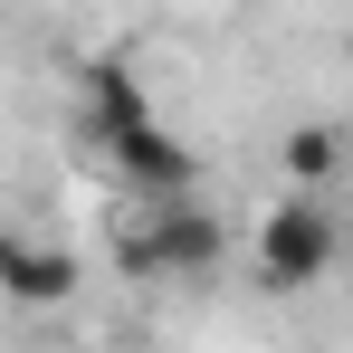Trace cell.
<instances>
[{
    "label": "cell",
    "instance_id": "obj_1",
    "mask_svg": "<svg viewBox=\"0 0 353 353\" xmlns=\"http://www.w3.org/2000/svg\"><path fill=\"white\" fill-rule=\"evenodd\" d=\"M334 258H344V220L325 201H277L268 210V230H258V277L268 287H315Z\"/></svg>",
    "mask_w": 353,
    "mask_h": 353
},
{
    "label": "cell",
    "instance_id": "obj_2",
    "mask_svg": "<svg viewBox=\"0 0 353 353\" xmlns=\"http://www.w3.org/2000/svg\"><path fill=\"white\" fill-rule=\"evenodd\" d=\"M220 220H210V201H163V220L143 230V248H153V277L172 268V277H210L220 268Z\"/></svg>",
    "mask_w": 353,
    "mask_h": 353
},
{
    "label": "cell",
    "instance_id": "obj_3",
    "mask_svg": "<svg viewBox=\"0 0 353 353\" xmlns=\"http://www.w3.org/2000/svg\"><path fill=\"white\" fill-rule=\"evenodd\" d=\"M105 153H115L143 191H163V201H191V181H201V153H181V134H163V124H134V134H115Z\"/></svg>",
    "mask_w": 353,
    "mask_h": 353
},
{
    "label": "cell",
    "instance_id": "obj_4",
    "mask_svg": "<svg viewBox=\"0 0 353 353\" xmlns=\"http://www.w3.org/2000/svg\"><path fill=\"white\" fill-rule=\"evenodd\" d=\"M0 296L10 305H58V296H77V258L67 248H29L19 230H0Z\"/></svg>",
    "mask_w": 353,
    "mask_h": 353
},
{
    "label": "cell",
    "instance_id": "obj_5",
    "mask_svg": "<svg viewBox=\"0 0 353 353\" xmlns=\"http://www.w3.org/2000/svg\"><path fill=\"white\" fill-rule=\"evenodd\" d=\"M134 124H153L143 86H134L124 67H86V134H96V143H115V134H134Z\"/></svg>",
    "mask_w": 353,
    "mask_h": 353
},
{
    "label": "cell",
    "instance_id": "obj_6",
    "mask_svg": "<svg viewBox=\"0 0 353 353\" xmlns=\"http://www.w3.org/2000/svg\"><path fill=\"white\" fill-rule=\"evenodd\" d=\"M334 163H344V134L334 124H296L287 134V172L296 181H334Z\"/></svg>",
    "mask_w": 353,
    "mask_h": 353
}]
</instances>
